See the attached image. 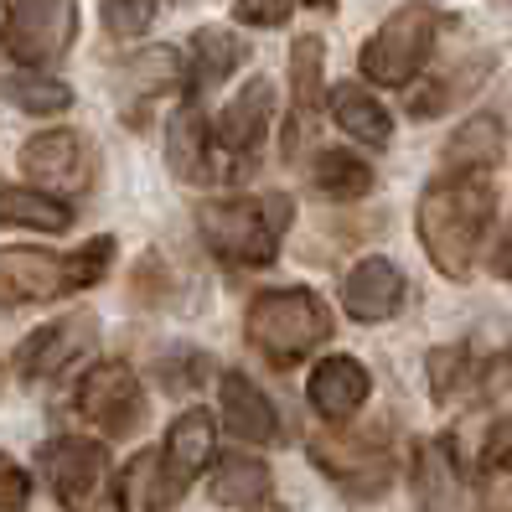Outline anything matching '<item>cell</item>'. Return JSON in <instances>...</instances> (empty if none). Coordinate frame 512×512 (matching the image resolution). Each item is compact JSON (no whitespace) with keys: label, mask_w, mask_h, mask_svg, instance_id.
I'll list each match as a JSON object with an SVG mask.
<instances>
[{"label":"cell","mask_w":512,"mask_h":512,"mask_svg":"<svg viewBox=\"0 0 512 512\" xmlns=\"http://www.w3.org/2000/svg\"><path fill=\"white\" fill-rule=\"evenodd\" d=\"M497 213V192L487 171H445L419 197V238L425 254L445 280H471V264L481 254V238Z\"/></svg>","instance_id":"cell-1"},{"label":"cell","mask_w":512,"mask_h":512,"mask_svg":"<svg viewBox=\"0 0 512 512\" xmlns=\"http://www.w3.org/2000/svg\"><path fill=\"white\" fill-rule=\"evenodd\" d=\"M331 337V311L311 290H269L249 306V342L269 357L275 368H290L300 357H311Z\"/></svg>","instance_id":"cell-2"},{"label":"cell","mask_w":512,"mask_h":512,"mask_svg":"<svg viewBox=\"0 0 512 512\" xmlns=\"http://www.w3.org/2000/svg\"><path fill=\"white\" fill-rule=\"evenodd\" d=\"M197 228L207 238V249L228 264L264 269L280 254V213H269V202L249 197H213L197 207Z\"/></svg>","instance_id":"cell-3"},{"label":"cell","mask_w":512,"mask_h":512,"mask_svg":"<svg viewBox=\"0 0 512 512\" xmlns=\"http://www.w3.org/2000/svg\"><path fill=\"white\" fill-rule=\"evenodd\" d=\"M47 471L68 512H125V487L114 481L99 440H52Z\"/></svg>","instance_id":"cell-4"},{"label":"cell","mask_w":512,"mask_h":512,"mask_svg":"<svg viewBox=\"0 0 512 512\" xmlns=\"http://www.w3.org/2000/svg\"><path fill=\"white\" fill-rule=\"evenodd\" d=\"M430 47H435V11L430 6H404L378 26L373 42L363 47V78L383 83V88H399L425 68Z\"/></svg>","instance_id":"cell-5"},{"label":"cell","mask_w":512,"mask_h":512,"mask_svg":"<svg viewBox=\"0 0 512 512\" xmlns=\"http://www.w3.org/2000/svg\"><path fill=\"white\" fill-rule=\"evenodd\" d=\"M73 37H78L73 0H6V47L16 63L47 68L73 47Z\"/></svg>","instance_id":"cell-6"},{"label":"cell","mask_w":512,"mask_h":512,"mask_svg":"<svg viewBox=\"0 0 512 512\" xmlns=\"http://www.w3.org/2000/svg\"><path fill=\"white\" fill-rule=\"evenodd\" d=\"M311 461L352 497H378L394 481V456L383 440H357V435H316Z\"/></svg>","instance_id":"cell-7"},{"label":"cell","mask_w":512,"mask_h":512,"mask_svg":"<svg viewBox=\"0 0 512 512\" xmlns=\"http://www.w3.org/2000/svg\"><path fill=\"white\" fill-rule=\"evenodd\" d=\"M21 171L47 192H88V182H94V150L73 130H47V135L26 140Z\"/></svg>","instance_id":"cell-8"},{"label":"cell","mask_w":512,"mask_h":512,"mask_svg":"<svg viewBox=\"0 0 512 512\" xmlns=\"http://www.w3.org/2000/svg\"><path fill=\"white\" fill-rule=\"evenodd\" d=\"M68 290V259L47 249H0V306H42Z\"/></svg>","instance_id":"cell-9"},{"label":"cell","mask_w":512,"mask_h":512,"mask_svg":"<svg viewBox=\"0 0 512 512\" xmlns=\"http://www.w3.org/2000/svg\"><path fill=\"white\" fill-rule=\"evenodd\" d=\"M78 409L94 419L99 430L125 435L130 419L140 414V378L130 363H99L88 368V378L78 383Z\"/></svg>","instance_id":"cell-10"},{"label":"cell","mask_w":512,"mask_h":512,"mask_svg":"<svg viewBox=\"0 0 512 512\" xmlns=\"http://www.w3.org/2000/svg\"><path fill=\"white\" fill-rule=\"evenodd\" d=\"M94 337H99L94 316H63V321H47L42 331H32V337L21 342L16 368H21V378H52V373H63L68 363H78V357L94 347Z\"/></svg>","instance_id":"cell-11"},{"label":"cell","mask_w":512,"mask_h":512,"mask_svg":"<svg viewBox=\"0 0 512 512\" xmlns=\"http://www.w3.org/2000/svg\"><path fill=\"white\" fill-rule=\"evenodd\" d=\"M414 497L425 512H476V492L466 487L456 445L450 440H425L414 456Z\"/></svg>","instance_id":"cell-12"},{"label":"cell","mask_w":512,"mask_h":512,"mask_svg":"<svg viewBox=\"0 0 512 512\" xmlns=\"http://www.w3.org/2000/svg\"><path fill=\"white\" fill-rule=\"evenodd\" d=\"M269 114H275V88L269 78H254L244 83V94H238L223 114V150H228V166H254L259 145H264V130H269Z\"/></svg>","instance_id":"cell-13"},{"label":"cell","mask_w":512,"mask_h":512,"mask_svg":"<svg viewBox=\"0 0 512 512\" xmlns=\"http://www.w3.org/2000/svg\"><path fill=\"white\" fill-rule=\"evenodd\" d=\"M368 394H373V378L357 357H326V363H316V373H311V409L321 419H331V425L352 419L368 404Z\"/></svg>","instance_id":"cell-14"},{"label":"cell","mask_w":512,"mask_h":512,"mask_svg":"<svg viewBox=\"0 0 512 512\" xmlns=\"http://www.w3.org/2000/svg\"><path fill=\"white\" fill-rule=\"evenodd\" d=\"M399 300H404V275L388 259H363L352 269V275L342 280V306L357 316V321H388L399 311Z\"/></svg>","instance_id":"cell-15"},{"label":"cell","mask_w":512,"mask_h":512,"mask_svg":"<svg viewBox=\"0 0 512 512\" xmlns=\"http://www.w3.org/2000/svg\"><path fill=\"white\" fill-rule=\"evenodd\" d=\"M321 37H300L290 47V83H295V109H290V130H285V156H300V140L316 125V104H321Z\"/></svg>","instance_id":"cell-16"},{"label":"cell","mask_w":512,"mask_h":512,"mask_svg":"<svg viewBox=\"0 0 512 512\" xmlns=\"http://www.w3.org/2000/svg\"><path fill=\"white\" fill-rule=\"evenodd\" d=\"M207 456H213V414H207V409H187V414L166 430L161 471L171 476L176 492H187V481L207 466Z\"/></svg>","instance_id":"cell-17"},{"label":"cell","mask_w":512,"mask_h":512,"mask_svg":"<svg viewBox=\"0 0 512 512\" xmlns=\"http://www.w3.org/2000/svg\"><path fill=\"white\" fill-rule=\"evenodd\" d=\"M223 419H228L233 440H249V445H275L280 419H275L269 399L259 394V388H254L244 373H228V378H223Z\"/></svg>","instance_id":"cell-18"},{"label":"cell","mask_w":512,"mask_h":512,"mask_svg":"<svg viewBox=\"0 0 512 512\" xmlns=\"http://www.w3.org/2000/svg\"><path fill=\"white\" fill-rule=\"evenodd\" d=\"M331 119L342 125V135H352L357 145H388V135H394V119H388V109L368 94V88L357 83H342L337 94H331Z\"/></svg>","instance_id":"cell-19"},{"label":"cell","mask_w":512,"mask_h":512,"mask_svg":"<svg viewBox=\"0 0 512 512\" xmlns=\"http://www.w3.org/2000/svg\"><path fill=\"white\" fill-rule=\"evenodd\" d=\"M182 83V57H176V47H150V52H135L125 68H119V94H125L130 104L140 99H156L166 94V88Z\"/></svg>","instance_id":"cell-20"},{"label":"cell","mask_w":512,"mask_h":512,"mask_svg":"<svg viewBox=\"0 0 512 512\" xmlns=\"http://www.w3.org/2000/svg\"><path fill=\"white\" fill-rule=\"evenodd\" d=\"M497 156H502V119L497 114H471L445 145L450 171H487Z\"/></svg>","instance_id":"cell-21"},{"label":"cell","mask_w":512,"mask_h":512,"mask_svg":"<svg viewBox=\"0 0 512 512\" xmlns=\"http://www.w3.org/2000/svg\"><path fill=\"white\" fill-rule=\"evenodd\" d=\"M238 63H244V42H238L228 26H202V32L192 37V88H218Z\"/></svg>","instance_id":"cell-22"},{"label":"cell","mask_w":512,"mask_h":512,"mask_svg":"<svg viewBox=\"0 0 512 512\" xmlns=\"http://www.w3.org/2000/svg\"><path fill=\"white\" fill-rule=\"evenodd\" d=\"M0 223L37 228V233H63V228L73 223V207H68V202H57L52 192L6 187V192H0Z\"/></svg>","instance_id":"cell-23"},{"label":"cell","mask_w":512,"mask_h":512,"mask_svg":"<svg viewBox=\"0 0 512 512\" xmlns=\"http://www.w3.org/2000/svg\"><path fill=\"white\" fill-rule=\"evenodd\" d=\"M311 182H316L321 197L347 202V197L373 192V166H368V161H357L352 150H321L316 166H311Z\"/></svg>","instance_id":"cell-24"},{"label":"cell","mask_w":512,"mask_h":512,"mask_svg":"<svg viewBox=\"0 0 512 512\" xmlns=\"http://www.w3.org/2000/svg\"><path fill=\"white\" fill-rule=\"evenodd\" d=\"M269 492V466L254 461V456H228L218 471H213V497L223 507H249Z\"/></svg>","instance_id":"cell-25"},{"label":"cell","mask_w":512,"mask_h":512,"mask_svg":"<svg viewBox=\"0 0 512 512\" xmlns=\"http://www.w3.org/2000/svg\"><path fill=\"white\" fill-rule=\"evenodd\" d=\"M166 161L176 176H197L207 166V125H202V114L187 104V109H176L171 119V130H166Z\"/></svg>","instance_id":"cell-26"},{"label":"cell","mask_w":512,"mask_h":512,"mask_svg":"<svg viewBox=\"0 0 512 512\" xmlns=\"http://www.w3.org/2000/svg\"><path fill=\"white\" fill-rule=\"evenodd\" d=\"M11 99H16L26 114H57V109L73 104V88L57 83V78H42V73H26V78L11 83Z\"/></svg>","instance_id":"cell-27"},{"label":"cell","mask_w":512,"mask_h":512,"mask_svg":"<svg viewBox=\"0 0 512 512\" xmlns=\"http://www.w3.org/2000/svg\"><path fill=\"white\" fill-rule=\"evenodd\" d=\"M161 0H104V32L109 37H140L156 21Z\"/></svg>","instance_id":"cell-28"},{"label":"cell","mask_w":512,"mask_h":512,"mask_svg":"<svg viewBox=\"0 0 512 512\" xmlns=\"http://www.w3.org/2000/svg\"><path fill=\"white\" fill-rule=\"evenodd\" d=\"M130 476H135V492H140V507H145V512H161V507H171L176 497H182V492L171 487V476L161 471L156 456H140V461L130 466Z\"/></svg>","instance_id":"cell-29"},{"label":"cell","mask_w":512,"mask_h":512,"mask_svg":"<svg viewBox=\"0 0 512 512\" xmlns=\"http://www.w3.org/2000/svg\"><path fill=\"white\" fill-rule=\"evenodd\" d=\"M109 259H114V238H94V244H83L78 254H68V285L73 290H88L109 275Z\"/></svg>","instance_id":"cell-30"},{"label":"cell","mask_w":512,"mask_h":512,"mask_svg":"<svg viewBox=\"0 0 512 512\" xmlns=\"http://www.w3.org/2000/svg\"><path fill=\"white\" fill-rule=\"evenodd\" d=\"M471 378V357H466V347H440V352H430V383H435V394H461V383Z\"/></svg>","instance_id":"cell-31"},{"label":"cell","mask_w":512,"mask_h":512,"mask_svg":"<svg viewBox=\"0 0 512 512\" xmlns=\"http://www.w3.org/2000/svg\"><path fill=\"white\" fill-rule=\"evenodd\" d=\"M26 502H32V481L11 456H0V512H21Z\"/></svg>","instance_id":"cell-32"},{"label":"cell","mask_w":512,"mask_h":512,"mask_svg":"<svg viewBox=\"0 0 512 512\" xmlns=\"http://www.w3.org/2000/svg\"><path fill=\"white\" fill-rule=\"evenodd\" d=\"M481 466H487V471H497V476H512V414H507L502 425L492 430L487 450H481Z\"/></svg>","instance_id":"cell-33"},{"label":"cell","mask_w":512,"mask_h":512,"mask_svg":"<svg viewBox=\"0 0 512 512\" xmlns=\"http://www.w3.org/2000/svg\"><path fill=\"white\" fill-rule=\"evenodd\" d=\"M295 11V0H238V16L249 26H285Z\"/></svg>","instance_id":"cell-34"},{"label":"cell","mask_w":512,"mask_h":512,"mask_svg":"<svg viewBox=\"0 0 512 512\" xmlns=\"http://www.w3.org/2000/svg\"><path fill=\"white\" fill-rule=\"evenodd\" d=\"M487 264H492V275H512V223L497 233V244H492Z\"/></svg>","instance_id":"cell-35"},{"label":"cell","mask_w":512,"mask_h":512,"mask_svg":"<svg viewBox=\"0 0 512 512\" xmlns=\"http://www.w3.org/2000/svg\"><path fill=\"white\" fill-rule=\"evenodd\" d=\"M275 512H280V507H275Z\"/></svg>","instance_id":"cell-36"}]
</instances>
